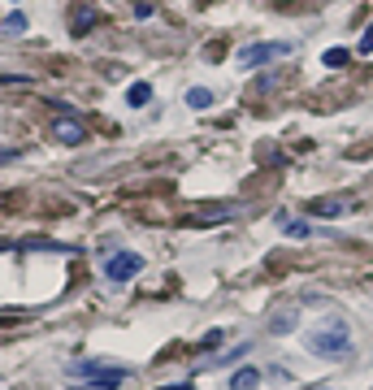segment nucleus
Here are the masks:
<instances>
[{"instance_id": "1", "label": "nucleus", "mask_w": 373, "mask_h": 390, "mask_svg": "<svg viewBox=\"0 0 373 390\" xmlns=\"http://www.w3.org/2000/svg\"><path fill=\"white\" fill-rule=\"evenodd\" d=\"M308 351L326 356V360L347 356V351H352V334H347V325H343V321H330V325H322V329H312V334H308Z\"/></svg>"}, {"instance_id": "2", "label": "nucleus", "mask_w": 373, "mask_h": 390, "mask_svg": "<svg viewBox=\"0 0 373 390\" xmlns=\"http://www.w3.org/2000/svg\"><path fill=\"white\" fill-rule=\"evenodd\" d=\"M74 386H87V390H113L126 381V369H113V364H74L66 373Z\"/></svg>"}, {"instance_id": "3", "label": "nucleus", "mask_w": 373, "mask_h": 390, "mask_svg": "<svg viewBox=\"0 0 373 390\" xmlns=\"http://www.w3.org/2000/svg\"><path fill=\"white\" fill-rule=\"evenodd\" d=\"M143 273V256L139 252H113L109 260H104V277L109 282H131V277Z\"/></svg>"}, {"instance_id": "4", "label": "nucleus", "mask_w": 373, "mask_h": 390, "mask_svg": "<svg viewBox=\"0 0 373 390\" xmlns=\"http://www.w3.org/2000/svg\"><path fill=\"white\" fill-rule=\"evenodd\" d=\"M274 57H291V43H247L243 52H239V66L243 70H256V66H270Z\"/></svg>"}, {"instance_id": "5", "label": "nucleus", "mask_w": 373, "mask_h": 390, "mask_svg": "<svg viewBox=\"0 0 373 390\" xmlns=\"http://www.w3.org/2000/svg\"><path fill=\"white\" fill-rule=\"evenodd\" d=\"M260 386V369H239V373H230V390H256Z\"/></svg>"}, {"instance_id": "6", "label": "nucleus", "mask_w": 373, "mask_h": 390, "mask_svg": "<svg viewBox=\"0 0 373 390\" xmlns=\"http://www.w3.org/2000/svg\"><path fill=\"white\" fill-rule=\"evenodd\" d=\"M308 212H312V217H343V212H347V204H343V200H312V204H308Z\"/></svg>"}, {"instance_id": "7", "label": "nucleus", "mask_w": 373, "mask_h": 390, "mask_svg": "<svg viewBox=\"0 0 373 390\" xmlns=\"http://www.w3.org/2000/svg\"><path fill=\"white\" fill-rule=\"evenodd\" d=\"M52 135H57L61 143H70V148L83 143V126H78V122H52Z\"/></svg>"}, {"instance_id": "8", "label": "nucleus", "mask_w": 373, "mask_h": 390, "mask_svg": "<svg viewBox=\"0 0 373 390\" xmlns=\"http://www.w3.org/2000/svg\"><path fill=\"white\" fill-rule=\"evenodd\" d=\"M213 100H218V96H213L208 87H191V91H187V104H191V108H213Z\"/></svg>"}, {"instance_id": "9", "label": "nucleus", "mask_w": 373, "mask_h": 390, "mask_svg": "<svg viewBox=\"0 0 373 390\" xmlns=\"http://www.w3.org/2000/svg\"><path fill=\"white\" fill-rule=\"evenodd\" d=\"M126 100H131L135 108H143V104L152 100V87H148V83H131V91H126Z\"/></svg>"}, {"instance_id": "10", "label": "nucleus", "mask_w": 373, "mask_h": 390, "mask_svg": "<svg viewBox=\"0 0 373 390\" xmlns=\"http://www.w3.org/2000/svg\"><path fill=\"white\" fill-rule=\"evenodd\" d=\"M347 57H352V52H347V48H330V52H326V57H322V61H326L330 70H343V66H347Z\"/></svg>"}, {"instance_id": "11", "label": "nucleus", "mask_w": 373, "mask_h": 390, "mask_svg": "<svg viewBox=\"0 0 373 390\" xmlns=\"http://www.w3.org/2000/svg\"><path fill=\"white\" fill-rule=\"evenodd\" d=\"M96 26V14L91 9H78V18H74V35H87Z\"/></svg>"}, {"instance_id": "12", "label": "nucleus", "mask_w": 373, "mask_h": 390, "mask_svg": "<svg viewBox=\"0 0 373 390\" xmlns=\"http://www.w3.org/2000/svg\"><path fill=\"white\" fill-rule=\"evenodd\" d=\"M287 325H295V308H287V312H278V317L270 321V329H274V334H282Z\"/></svg>"}, {"instance_id": "13", "label": "nucleus", "mask_w": 373, "mask_h": 390, "mask_svg": "<svg viewBox=\"0 0 373 390\" xmlns=\"http://www.w3.org/2000/svg\"><path fill=\"white\" fill-rule=\"evenodd\" d=\"M5 31H9V35H22V31H26V14H9V18H5Z\"/></svg>"}, {"instance_id": "14", "label": "nucleus", "mask_w": 373, "mask_h": 390, "mask_svg": "<svg viewBox=\"0 0 373 390\" xmlns=\"http://www.w3.org/2000/svg\"><path fill=\"white\" fill-rule=\"evenodd\" d=\"M287 235H291V239H308V235H312V226H308V221H291Z\"/></svg>"}, {"instance_id": "15", "label": "nucleus", "mask_w": 373, "mask_h": 390, "mask_svg": "<svg viewBox=\"0 0 373 390\" xmlns=\"http://www.w3.org/2000/svg\"><path fill=\"white\" fill-rule=\"evenodd\" d=\"M360 52H373V26H369L364 35H360Z\"/></svg>"}, {"instance_id": "16", "label": "nucleus", "mask_w": 373, "mask_h": 390, "mask_svg": "<svg viewBox=\"0 0 373 390\" xmlns=\"http://www.w3.org/2000/svg\"><path fill=\"white\" fill-rule=\"evenodd\" d=\"M5 160H18V152L14 148H0V165H5Z\"/></svg>"}, {"instance_id": "17", "label": "nucleus", "mask_w": 373, "mask_h": 390, "mask_svg": "<svg viewBox=\"0 0 373 390\" xmlns=\"http://www.w3.org/2000/svg\"><path fill=\"white\" fill-rule=\"evenodd\" d=\"M161 390H195L191 381H178V386H161Z\"/></svg>"}]
</instances>
